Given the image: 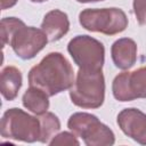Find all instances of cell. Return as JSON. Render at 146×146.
<instances>
[{"instance_id":"1","label":"cell","mask_w":146,"mask_h":146,"mask_svg":"<svg viewBox=\"0 0 146 146\" xmlns=\"http://www.w3.org/2000/svg\"><path fill=\"white\" fill-rule=\"evenodd\" d=\"M30 87L44 91L49 97L60 94L74 83V72L67 58L58 51L47 54L27 75Z\"/></svg>"},{"instance_id":"2","label":"cell","mask_w":146,"mask_h":146,"mask_svg":"<svg viewBox=\"0 0 146 146\" xmlns=\"http://www.w3.org/2000/svg\"><path fill=\"white\" fill-rule=\"evenodd\" d=\"M71 102L81 108H98L105 100V79L102 70L79 68L70 88Z\"/></svg>"},{"instance_id":"3","label":"cell","mask_w":146,"mask_h":146,"mask_svg":"<svg viewBox=\"0 0 146 146\" xmlns=\"http://www.w3.org/2000/svg\"><path fill=\"white\" fill-rule=\"evenodd\" d=\"M0 132L1 137L7 139L24 143L39 141L41 137L40 119L17 107L8 108L1 117Z\"/></svg>"},{"instance_id":"4","label":"cell","mask_w":146,"mask_h":146,"mask_svg":"<svg viewBox=\"0 0 146 146\" xmlns=\"http://www.w3.org/2000/svg\"><path fill=\"white\" fill-rule=\"evenodd\" d=\"M80 25L90 32L114 35L128 27V17L120 8H87L79 14Z\"/></svg>"},{"instance_id":"5","label":"cell","mask_w":146,"mask_h":146,"mask_svg":"<svg viewBox=\"0 0 146 146\" xmlns=\"http://www.w3.org/2000/svg\"><path fill=\"white\" fill-rule=\"evenodd\" d=\"M67 51L74 64L82 70H102L105 62L104 44L87 34L72 38L67 44Z\"/></svg>"},{"instance_id":"6","label":"cell","mask_w":146,"mask_h":146,"mask_svg":"<svg viewBox=\"0 0 146 146\" xmlns=\"http://www.w3.org/2000/svg\"><path fill=\"white\" fill-rule=\"evenodd\" d=\"M48 41L47 34L41 29L24 24L13 34L9 46L19 58L26 60L34 58L46 47Z\"/></svg>"},{"instance_id":"7","label":"cell","mask_w":146,"mask_h":146,"mask_svg":"<svg viewBox=\"0 0 146 146\" xmlns=\"http://www.w3.org/2000/svg\"><path fill=\"white\" fill-rule=\"evenodd\" d=\"M121 131L140 145H146V114L135 107L122 110L116 116Z\"/></svg>"},{"instance_id":"8","label":"cell","mask_w":146,"mask_h":146,"mask_svg":"<svg viewBox=\"0 0 146 146\" xmlns=\"http://www.w3.org/2000/svg\"><path fill=\"white\" fill-rule=\"evenodd\" d=\"M111 55L114 65L123 71L131 68L137 60V43L130 38H121L113 42Z\"/></svg>"},{"instance_id":"9","label":"cell","mask_w":146,"mask_h":146,"mask_svg":"<svg viewBox=\"0 0 146 146\" xmlns=\"http://www.w3.org/2000/svg\"><path fill=\"white\" fill-rule=\"evenodd\" d=\"M41 30L47 34L50 42L60 40L70 30L67 14L59 9L48 11L41 23Z\"/></svg>"},{"instance_id":"10","label":"cell","mask_w":146,"mask_h":146,"mask_svg":"<svg viewBox=\"0 0 146 146\" xmlns=\"http://www.w3.org/2000/svg\"><path fill=\"white\" fill-rule=\"evenodd\" d=\"M87 146H111L115 143L114 132L97 117L80 135Z\"/></svg>"},{"instance_id":"11","label":"cell","mask_w":146,"mask_h":146,"mask_svg":"<svg viewBox=\"0 0 146 146\" xmlns=\"http://www.w3.org/2000/svg\"><path fill=\"white\" fill-rule=\"evenodd\" d=\"M23 78L21 71L15 66H6L1 71L0 75V89L1 95L6 100H14L22 87Z\"/></svg>"},{"instance_id":"12","label":"cell","mask_w":146,"mask_h":146,"mask_svg":"<svg viewBox=\"0 0 146 146\" xmlns=\"http://www.w3.org/2000/svg\"><path fill=\"white\" fill-rule=\"evenodd\" d=\"M23 106L35 115H41L48 112L49 96L39 88L30 87L22 97Z\"/></svg>"},{"instance_id":"13","label":"cell","mask_w":146,"mask_h":146,"mask_svg":"<svg viewBox=\"0 0 146 146\" xmlns=\"http://www.w3.org/2000/svg\"><path fill=\"white\" fill-rule=\"evenodd\" d=\"M128 84L132 99L146 98V66L128 72Z\"/></svg>"},{"instance_id":"14","label":"cell","mask_w":146,"mask_h":146,"mask_svg":"<svg viewBox=\"0 0 146 146\" xmlns=\"http://www.w3.org/2000/svg\"><path fill=\"white\" fill-rule=\"evenodd\" d=\"M40 123H41V137L40 143L49 144L50 139L60 130V121L57 115L51 112H46L39 115Z\"/></svg>"},{"instance_id":"15","label":"cell","mask_w":146,"mask_h":146,"mask_svg":"<svg viewBox=\"0 0 146 146\" xmlns=\"http://www.w3.org/2000/svg\"><path fill=\"white\" fill-rule=\"evenodd\" d=\"M112 92L116 100L119 102H131L133 100L129 90L128 84V72L124 71L117 74L112 83Z\"/></svg>"},{"instance_id":"16","label":"cell","mask_w":146,"mask_h":146,"mask_svg":"<svg viewBox=\"0 0 146 146\" xmlns=\"http://www.w3.org/2000/svg\"><path fill=\"white\" fill-rule=\"evenodd\" d=\"M96 119L97 116L94 114L87 112H76L70 116L67 121V128L70 129V131L75 133L78 137H80L81 132Z\"/></svg>"},{"instance_id":"17","label":"cell","mask_w":146,"mask_h":146,"mask_svg":"<svg viewBox=\"0 0 146 146\" xmlns=\"http://www.w3.org/2000/svg\"><path fill=\"white\" fill-rule=\"evenodd\" d=\"M25 23L17 18V17H5L1 19L0 23V31H1V43L2 47L6 44H9V41L13 36V34Z\"/></svg>"},{"instance_id":"18","label":"cell","mask_w":146,"mask_h":146,"mask_svg":"<svg viewBox=\"0 0 146 146\" xmlns=\"http://www.w3.org/2000/svg\"><path fill=\"white\" fill-rule=\"evenodd\" d=\"M49 145L51 146H66V145H80V141L78 140V136L73 133L72 131H63L59 133H56L49 141Z\"/></svg>"},{"instance_id":"19","label":"cell","mask_w":146,"mask_h":146,"mask_svg":"<svg viewBox=\"0 0 146 146\" xmlns=\"http://www.w3.org/2000/svg\"><path fill=\"white\" fill-rule=\"evenodd\" d=\"M132 7L138 23L146 25V0H133Z\"/></svg>"},{"instance_id":"20","label":"cell","mask_w":146,"mask_h":146,"mask_svg":"<svg viewBox=\"0 0 146 146\" xmlns=\"http://www.w3.org/2000/svg\"><path fill=\"white\" fill-rule=\"evenodd\" d=\"M17 1L18 0H1V9L6 10L8 8H11L17 3Z\"/></svg>"},{"instance_id":"21","label":"cell","mask_w":146,"mask_h":146,"mask_svg":"<svg viewBox=\"0 0 146 146\" xmlns=\"http://www.w3.org/2000/svg\"><path fill=\"white\" fill-rule=\"evenodd\" d=\"M80 3H89V2H98V1H104V0H76Z\"/></svg>"},{"instance_id":"22","label":"cell","mask_w":146,"mask_h":146,"mask_svg":"<svg viewBox=\"0 0 146 146\" xmlns=\"http://www.w3.org/2000/svg\"><path fill=\"white\" fill-rule=\"evenodd\" d=\"M31 2H34V3H42V2H46L48 0H30Z\"/></svg>"}]
</instances>
